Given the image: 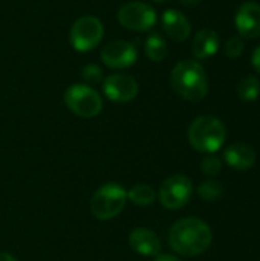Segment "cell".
<instances>
[{"label":"cell","instance_id":"cell-1","mask_svg":"<svg viewBox=\"0 0 260 261\" xmlns=\"http://www.w3.org/2000/svg\"><path fill=\"white\" fill-rule=\"evenodd\" d=\"M213 240L210 226L198 217L178 220L169 232L170 248L182 257H196L204 254Z\"/></svg>","mask_w":260,"mask_h":261},{"label":"cell","instance_id":"cell-2","mask_svg":"<svg viewBox=\"0 0 260 261\" xmlns=\"http://www.w3.org/2000/svg\"><path fill=\"white\" fill-rule=\"evenodd\" d=\"M172 89L184 99L198 102L208 93V80L202 64L196 60L179 61L170 73Z\"/></svg>","mask_w":260,"mask_h":261},{"label":"cell","instance_id":"cell-3","mask_svg":"<svg viewBox=\"0 0 260 261\" xmlns=\"http://www.w3.org/2000/svg\"><path fill=\"white\" fill-rule=\"evenodd\" d=\"M225 139V125L215 116H199L188 127V142L196 151L213 154L222 148Z\"/></svg>","mask_w":260,"mask_h":261},{"label":"cell","instance_id":"cell-4","mask_svg":"<svg viewBox=\"0 0 260 261\" xmlns=\"http://www.w3.org/2000/svg\"><path fill=\"white\" fill-rule=\"evenodd\" d=\"M127 203V191L115 182L98 188L90 199V213L98 220H110L121 214Z\"/></svg>","mask_w":260,"mask_h":261},{"label":"cell","instance_id":"cell-5","mask_svg":"<svg viewBox=\"0 0 260 261\" xmlns=\"http://www.w3.org/2000/svg\"><path fill=\"white\" fill-rule=\"evenodd\" d=\"M64 104L66 107L77 116L90 119L101 113L103 110V98L100 93L83 83L72 84L64 92Z\"/></svg>","mask_w":260,"mask_h":261},{"label":"cell","instance_id":"cell-6","mask_svg":"<svg viewBox=\"0 0 260 261\" xmlns=\"http://www.w3.org/2000/svg\"><path fill=\"white\" fill-rule=\"evenodd\" d=\"M104 28L100 18L95 15H83L74 21L69 31L70 46L77 52L93 50L103 40Z\"/></svg>","mask_w":260,"mask_h":261},{"label":"cell","instance_id":"cell-7","mask_svg":"<svg viewBox=\"0 0 260 261\" xmlns=\"http://www.w3.org/2000/svg\"><path fill=\"white\" fill-rule=\"evenodd\" d=\"M118 21L123 28L135 32H146L150 31L158 20L156 11L144 2L135 0L127 2L118 9Z\"/></svg>","mask_w":260,"mask_h":261},{"label":"cell","instance_id":"cell-8","mask_svg":"<svg viewBox=\"0 0 260 261\" xmlns=\"http://www.w3.org/2000/svg\"><path fill=\"white\" fill-rule=\"evenodd\" d=\"M193 194V184L184 174H175L166 179L158 191L161 205L167 210L184 208Z\"/></svg>","mask_w":260,"mask_h":261},{"label":"cell","instance_id":"cell-9","mask_svg":"<svg viewBox=\"0 0 260 261\" xmlns=\"http://www.w3.org/2000/svg\"><path fill=\"white\" fill-rule=\"evenodd\" d=\"M138 60V50L133 43L127 40H115L106 44L101 50V61L113 70L132 67Z\"/></svg>","mask_w":260,"mask_h":261},{"label":"cell","instance_id":"cell-10","mask_svg":"<svg viewBox=\"0 0 260 261\" xmlns=\"http://www.w3.org/2000/svg\"><path fill=\"white\" fill-rule=\"evenodd\" d=\"M103 92L113 102H130L136 98L139 86L136 80L126 73H112L103 80Z\"/></svg>","mask_w":260,"mask_h":261},{"label":"cell","instance_id":"cell-11","mask_svg":"<svg viewBox=\"0 0 260 261\" xmlns=\"http://www.w3.org/2000/svg\"><path fill=\"white\" fill-rule=\"evenodd\" d=\"M236 29L242 38L260 37V5L256 2H245L239 6L236 18Z\"/></svg>","mask_w":260,"mask_h":261},{"label":"cell","instance_id":"cell-12","mask_svg":"<svg viewBox=\"0 0 260 261\" xmlns=\"http://www.w3.org/2000/svg\"><path fill=\"white\" fill-rule=\"evenodd\" d=\"M130 248L144 257H156L161 254V240L159 237L147 229V228H136L129 236Z\"/></svg>","mask_w":260,"mask_h":261},{"label":"cell","instance_id":"cell-13","mask_svg":"<svg viewBox=\"0 0 260 261\" xmlns=\"http://www.w3.org/2000/svg\"><path fill=\"white\" fill-rule=\"evenodd\" d=\"M162 29L173 41H185L192 34L188 18L178 9H167L162 14Z\"/></svg>","mask_w":260,"mask_h":261},{"label":"cell","instance_id":"cell-14","mask_svg":"<svg viewBox=\"0 0 260 261\" xmlns=\"http://www.w3.org/2000/svg\"><path fill=\"white\" fill-rule=\"evenodd\" d=\"M224 159L231 168L239 170V171H245V170H250L254 167L256 151L248 144L236 142V144H231L224 151Z\"/></svg>","mask_w":260,"mask_h":261},{"label":"cell","instance_id":"cell-15","mask_svg":"<svg viewBox=\"0 0 260 261\" xmlns=\"http://www.w3.org/2000/svg\"><path fill=\"white\" fill-rule=\"evenodd\" d=\"M219 50V35L213 29H202L193 38V55L196 60H207Z\"/></svg>","mask_w":260,"mask_h":261},{"label":"cell","instance_id":"cell-16","mask_svg":"<svg viewBox=\"0 0 260 261\" xmlns=\"http://www.w3.org/2000/svg\"><path fill=\"white\" fill-rule=\"evenodd\" d=\"M144 52L149 57V60H152L153 63L164 61V58L167 57V52H169L164 37L156 32L147 35V38L144 41Z\"/></svg>","mask_w":260,"mask_h":261},{"label":"cell","instance_id":"cell-17","mask_svg":"<svg viewBox=\"0 0 260 261\" xmlns=\"http://www.w3.org/2000/svg\"><path fill=\"white\" fill-rule=\"evenodd\" d=\"M156 199V193L150 185H135L127 191V200H130L133 205L138 206H149L155 202Z\"/></svg>","mask_w":260,"mask_h":261},{"label":"cell","instance_id":"cell-18","mask_svg":"<svg viewBox=\"0 0 260 261\" xmlns=\"http://www.w3.org/2000/svg\"><path fill=\"white\" fill-rule=\"evenodd\" d=\"M260 81L256 76H245L238 84V96L245 102H253L259 98Z\"/></svg>","mask_w":260,"mask_h":261},{"label":"cell","instance_id":"cell-19","mask_svg":"<svg viewBox=\"0 0 260 261\" xmlns=\"http://www.w3.org/2000/svg\"><path fill=\"white\" fill-rule=\"evenodd\" d=\"M198 194L205 202H218L224 196V187L218 180H207L199 185Z\"/></svg>","mask_w":260,"mask_h":261},{"label":"cell","instance_id":"cell-20","mask_svg":"<svg viewBox=\"0 0 260 261\" xmlns=\"http://www.w3.org/2000/svg\"><path fill=\"white\" fill-rule=\"evenodd\" d=\"M201 170H202V173H204L205 176L215 177V176H218V174L221 173V170H222V162H221V159H219L218 156L210 154V156H207V158L202 159V162H201Z\"/></svg>","mask_w":260,"mask_h":261},{"label":"cell","instance_id":"cell-21","mask_svg":"<svg viewBox=\"0 0 260 261\" xmlns=\"http://www.w3.org/2000/svg\"><path fill=\"white\" fill-rule=\"evenodd\" d=\"M244 47H245V43H244V38L239 37V35H234V37H230L225 43V47H224V52L227 57L230 58H238L242 52H244Z\"/></svg>","mask_w":260,"mask_h":261},{"label":"cell","instance_id":"cell-22","mask_svg":"<svg viewBox=\"0 0 260 261\" xmlns=\"http://www.w3.org/2000/svg\"><path fill=\"white\" fill-rule=\"evenodd\" d=\"M81 76L86 83H100L103 80V70L97 64H87L81 69Z\"/></svg>","mask_w":260,"mask_h":261},{"label":"cell","instance_id":"cell-23","mask_svg":"<svg viewBox=\"0 0 260 261\" xmlns=\"http://www.w3.org/2000/svg\"><path fill=\"white\" fill-rule=\"evenodd\" d=\"M251 64H253V67L260 72V46L256 47V50L253 52V57H251Z\"/></svg>","mask_w":260,"mask_h":261},{"label":"cell","instance_id":"cell-24","mask_svg":"<svg viewBox=\"0 0 260 261\" xmlns=\"http://www.w3.org/2000/svg\"><path fill=\"white\" fill-rule=\"evenodd\" d=\"M155 261H179V258H176L170 254H159V255H156Z\"/></svg>","mask_w":260,"mask_h":261},{"label":"cell","instance_id":"cell-25","mask_svg":"<svg viewBox=\"0 0 260 261\" xmlns=\"http://www.w3.org/2000/svg\"><path fill=\"white\" fill-rule=\"evenodd\" d=\"M179 3L184 5V6H187V8H193V6L199 5L201 0H179Z\"/></svg>","mask_w":260,"mask_h":261},{"label":"cell","instance_id":"cell-26","mask_svg":"<svg viewBox=\"0 0 260 261\" xmlns=\"http://www.w3.org/2000/svg\"><path fill=\"white\" fill-rule=\"evenodd\" d=\"M0 261H17V258L11 254H6V252H0Z\"/></svg>","mask_w":260,"mask_h":261},{"label":"cell","instance_id":"cell-27","mask_svg":"<svg viewBox=\"0 0 260 261\" xmlns=\"http://www.w3.org/2000/svg\"><path fill=\"white\" fill-rule=\"evenodd\" d=\"M152 2H156V3H162V2H167V0H152Z\"/></svg>","mask_w":260,"mask_h":261}]
</instances>
